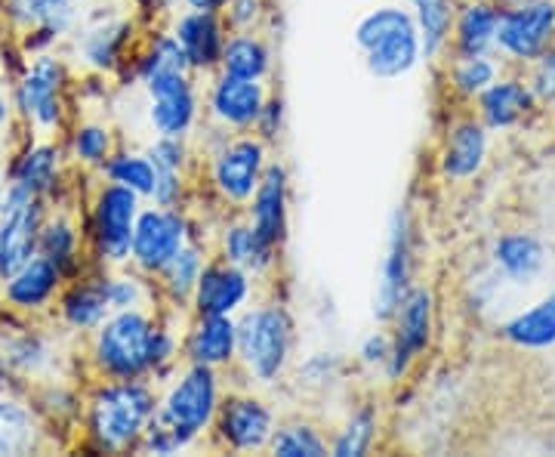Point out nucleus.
I'll list each match as a JSON object with an SVG mask.
<instances>
[{
    "instance_id": "49530a36",
    "label": "nucleus",
    "mask_w": 555,
    "mask_h": 457,
    "mask_svg": "<svg viewBox=\"0 0 555 457\" xmlns=\"http://www.w3.org/2000/svg\"><path fill=\"white\" fill-rule=\"evenodd\" d=\"M389 356H392V331H389V325H379L377 331H371V334H364V338L358 340L352 365L361 375L383 380Z\"/></svg>"
},
{
    "instance_id": "412c9836",
    "label": "nucleus",
    "mask_w": 555,
    "mask_h": 457,
    "mask_svg": "<svg viewBox=\"0 0 555 457\" xmlns=\"http://www.w3.org/2000/svg\"><path fill=\"white\" fill-rule=\"evenodd\" d=\"M47 204L50 201L43 199L0 204V281H7L28 259L38 257L40 226L50 214Z\"/></svg>"
},
{
    "instance_id": "b1692460",
    "label": "nucleus",
    "mask_w": 555,
    "mask_h": 457,
    "mask_svg": "<svg viewBox=\"0 0 555 457\" xmlns=\"http://www.w3.org/2000/svg\"><path fill=\"white\" fill-rule=\"evenodd\" d=\"M214 254L247 269L257 281L272 279L281 263V251L259 239L241 211L235 217L222 219V226L214 232Z\"/></svg>"
},
{
    "instance_id": "dca6fc26",
    "label": "nucleus",
    "mask_w": 555,
    "mask_h": 457,
    "mask_svg": "<svg viewBox=\"0 0 555 457\" xmlns=\"http://www.w3.org/2000/svg\"><path fill=\"white\" fill-rule=\"evenodd\" d=\"M62 186V149L50 140H28L7 164V189L0 204L28 199L50 201Z\"/></svg>"
},
{
    "instance_id": "9d476101",
    "label": "nucleus",
    "mask_w": 555,
    "mask_h": 457,
    "mask_svg": "<svg viewBox=\"0 0 555 457\" xmlns=\"http://www.w3.org/2000/svg\"><path fill=\"white\" fill-rule=\"evenodd\" d=\"M68 65L53 53H38L25 62L16 84H13V105L25 124H31L40 134L60 130L68 118Z\"/></svg>"
},
{
    "instance_id": "473e14b6",
    "label": "nucleus",
    "mask_w": 555,
    "mask_h": 457,
    "mask_svg": "<svg viewBox=\"0 0 555 457\" xmlns=\"http://www.w3.org/2000/svg\"><path fill=\"white\" fill-rule=\"evenodd\" d=\"M83 241L87 236L78 229V223L68 214H47L40 226L38 254L47 257L65 279H78L87 272V257H83Z\"/></svg>"
},
{
    "instance_id": "e433bc0d",
    "label": "nucleus",
    "mask_w": 555,
    "mask_h": 457,
    "mask_svg": "<svg viewBox=\"0 0 555 457\" xmlns=\"http://www.w3.org/2000/svg\"><path fill=\"white\" fill-rule=\"evenodd\" d=\"M40 415L22 398L0 393V457L31 455L40 445Z\"/></svg>"
},
{
    "instance_id": "6e6552de",
    "label": "nucleus",
    "mask_w": 555,
    "mask_h": 457,
    "mask_svg": "<svg viewBox=\"0 0 555 457\" xmlns=\"http://www.w3.org/2000/svg\"><path fill=\"white\" fill-rule=\"evenodd\" d=\"M278 427L275 405L257 386H229L219 405L210 442L229 455H262Z\"/></svg>"
},
{
    "instance_id": "f3484780",
    "label": "nucleus",
    "mask_w": 555,
    "mask_h": 457,
    "mask_svg": "<svg viewBox=\"0 0 555 457\" xmlns=\"http://www.w3.org/2000/svg\"><path fill=\"white\" fill-rule=\"evenodd\" d=\"M257 291V279L247 269L214 254L201 272L189 313L192 316H238L254 303Z\"/></svg>"
},
{
    "instance_id": "09e8293b",
    "label": "nucleus",
    "mask_w": 555,
    "mask_h": 457,
    "mask_svg": "<svg viewBox=\"0 0 555 457\" xmlns=\"http://www.w3.org/2000/svg\"><path fill=\"white\" fill-rule=\"evenodd\" d=\"M192 199H195L192 174H185V170H158L155 174V186H152L149 204H158V207H192Z\"/></svg>"
},
{
    "instance_id": "f8f14e48",
    "label": "nucleus",
    "mask_w": 555,
    "mask_h": 457,
    "mask_svg": "<svg viewBox=\"0 0 555 457\" xmlns=\"http://www.w3.org/2000/svg\"><path fill=\"white\" fill-rule=\"evenodd\" d=\"M416 269V226L411 204H398L386 223V247L377 269V288L371 313L377 325H389V318L398 309L401 297L411 291Z\"/></svg>"
},
{
    "instance_id": "7ed1b4c3",
    "label": "nucleus",
    "mask_w": 555,
    "mask_h": 457,
    "mask_svg": "<svg viewBox=\"0 0 555 457\" xmlns=\"http://www.w3.org/2000/svg\"><path fill=\"white\" fill-rule=\"evenodd\" d=\"M352 43L364 60L367 75L377 80L408 78L426 60L414 13L398 3L367 10L352 28Z\"/></svg>"
},
{
    "instance_id": "4d7b16f0",
    "label": "nucleus",
    "mask_w": 555,
    "mask_h": 457,
    "mask_svg": "<svg viewBox=\"0 0 555 457\" xmlns=\"http://www.w3.org/2000/svg\"><path fill=\"white\" fill-rule=\"evenodd\" d=\"M10 380H13V371H10V365H7V361H3V356H0V393H7Z\"/></svg>"
},
{
    "instance_id": "a211bd4d",
    "label": "nucleus",
    "mask_w": 555,
    "mask_h": 457,
    "mask_svg": "<svg viewBox=\"0 0 555 457\" xmlns=\"http://www.w3.org/2000/svg\"><path fill=\"white\" fill-rule=\"evenodd\" d=\"M269 93H272L269 80H241L217 72L210 75L204 90V118L222 124L235 134H250Z\"/></svg>"
},
{
    "instance_id": "79ce46f5",
    "label": "nucleus",
    "mask_w": 555,
    "mask_h": 457,
    "mask_svg": "<svg viewBox=\"0 0 555 457\" xmlns=\"http://www.w3.org/2000/svg\"><path fill=\"white\" fill-rule=\"evenodd\" d=\"M100 174L105 182H118V186H127V189H133L137 195L149 201L152 195V186H155V164L152 158L145 155V149L137 152V149H115L105 164L100 167Z\"/></svg>"
},
{
    "instance_id": "5701e85b",
    "label": "nucleus",
    "mask_w": 555,
    "mask_h": 457,
    "mask_svg": "<svg viewBox=\"0 0 555 457\" xmlns=\"http://www.w3.org/2000/svg\"><path fill=\"white\" fill-rule=\"evenodd\" d=\"M488 127L478 118H456L448 124L441 149H438V174L448 182H466L481 174L491 140H488Z\"/></svg>"
},
{
    "instance_id": "2eb2a0df",
    "label": "nucleus",
    "mask_w": 555,
    "mask_h": 457,
    "mask_svg": "<svg viewBox=\"0 0 555 457\" xmlns=\"http://www.w3.org/2000/svg\"><path fill=\"white\" fill-rule=\"evenodd\" d=\"M550 43H555V0H521L500 10L496 50L506 60L531 65Z\"/></svg>"
},
{
    "instance_id": "a19ab883",
    "label": "nucleus",
    "mask_w": 555,
    "mask_h": 457,
    "mask_svg": "<svg viewBox=\"0 0 555 457\" xmlns=\"http://www.w3.org/2000/svg\"><path fill=\"white\" fill-rule=\"evenodd\" d=\"M408 10L414 13L416 28L423 35L426 60H436L448 50L451 25L456 16V0H408Z\"/></svg>"
},
{
    "instance_id": "bb28decb",
    "label": "nucleus",
    "mask_w": 555,
    "mask_h": 457,
    "mask_svg": "<svg viewBox=\"0 0 555 457\" xmlns=\"http://www.w3.org/2000/svg\"><path fill=\"white\" fill-rule=\"evenodd\" d=\"M537 109L531 84L521 78H496L476 100V118L488 130H509Z\"/></svg>"
},
{
    "instance_id": "6ab92c4d",
    "label": "nucleus",
    "mask_w": 555,
    "mask_h": 457,
    "mask_svg": "<svg viewBox=\"0 0 555 457\" xmlns=\"http://www.w3.org/2000/svg\"><path fill=\"white\" fill-rule=\"evenodd\" d=\"M241 214L254 226L259 239L284 251V244L291 239V170L284 161H269L254 199L247 201Z\"/></svg>"
},
{
    "instance_id": "13d9d810",
    "label": "nucleus",
    "mask_w": 555,
    "mask_h": 457,
    "mask_svg": "<svg viewBox=\"0 0 555 457\" xmlns=\"http://www.w3.org/2000/svg\"><path fill=\"white\" fill-rule=\"evenodd\" d=\"M3 189H7V167H3V158H0V195H3Z\"/></svg>"
},
{
    "instance_id": "2f4dec72",
    "label": "nucleus",
    "mask_w": 555,
    "mask_h": 457,
    "mask_svg": "<svg viewBox=\"0 0 555 457\" xmlns=\"http://www.w3.org/2000/svg\"><path fill=\"white\" fill-rule=\"evenodd\" d=\"M494 269L513 284H531L546 269V247L531 232H503L491 244Z\"/></svg>"
},
{
    "instance_id": "c9c22d12",
    "label": "nucleus",
    "mask_w": 555,
    "mask_h": 457,
    "mask_svg": "<svg viewBox=\"0 0 555 457\" xmlns=\"http://www.w3.org/2000/svg\"><path fill=\"white\" fill-rule=\"evenodd\" d=\"M0 10L10 20V25H16L22 31H28L35 25H47L60 38H68L78 28V3L75 0H0Z\"/></svg>"
},
{
    "instance_id": "1a4fd4ad",
    "label": "nucleus",
    "mask_w": 555,
    "mask_h": 457,
    "mask_svg": "<svg viewBox=\"0 0 555 457\" xmlns=\"http://www.w3.org/2000/svg\"><path fill=\"white\" fill-rule=\"evenodd\" d=\"M192 239L201 236V219L189 207H158V204H142L130 241V263L137 272L158 279L164 266L177 257L179 251Z\"/></svg>"
},
{
    "instance_id": "4c0bfd02",
    "label": "nucleus",
    "mask_w": 555,
    "mask_h": 457,
    "mask_svg": "<svg viewBox=\"0 0 555 457\" xmlns=\"http://www.w3.org/2000/svg\"><path fill=\"white\" fill-rule=\"evenodd\" d=\"M266 455L275 457H327L331 455V436L327 430L309 415H291L278 418L275 433Z\"/></svg>"
},
{
    "instance_id": "20e7f679",
    "label": "nucleus",
    "mask_w": 555,
    "mask_h": 457,
    "mask_svg": "<svg viewBox=\"0 0 555 457\" xmlns=\"http://www.w3.org/2000/svg\"><path fill=\"white\" fill-rule=\"evenodd\" d=\"M225 390L222 371L182 361L177 375L158 386V420L177 433L185 452H195L210 439Z\"/></svg>"
},
{
    "instance_id": "4468645a",
    "label": "nucleus",
    "mask_w": 555,
    "mask_h": 457,
    "mask_svg": "<svg viewBox=\"0 0 555 457\" xmlns=\"http://www.w3.org/2000/svg\"><path fill=\"white\" fill-rule=\"evenodd\" d=\"M139 43V22L133 16H108L100 13L75 28L78 60L93 75H118L130 62Z\"/></svg>"
},
{
    "instance_id": "cd10ccee",
    "label": "nucleus",
    "mask_w": 555,
    "mask_h": 457,
    "mask_svg": "<svg viewBox=\"0 0 555 457\" xmlns=\"http://www.w3.org/2000/svg\"><path fill=\"white\" fill-rule=\"evenodd\" d=\"M496 25H500V7L491 0H469L456 7L454 25H451V40L448 47L454 56H491L496 50Z\"/></svg>"
},
{
    "instance_id": "6e6d98bb",
    "label": "nucleus",
    "mask_w": 555,
    "mask_h": 457,
    "mask_svg": "<svg viewBox=\"0 0 555 457\" xmlns=\"http://www.w3.org/2000/svg\"><path fill=\"white\" fill-rule=\"evenodd\" d=\"M225 3L229 0H182V7H189V10H210V13H222Z\"/></svg>"
},
{
    "instance_id": "ea45409f",
    "label": "nucleus",
    "mask_w": 555,
    "mask_h": 457,
    "mask_svg": "<svg viewBox=\"0 0 555 457\" xmlns=\"http://www.w3.org/2000/svg\"><path fill=\"white\" fill-rule=\"evenodd\" d=\"M100 281L112 313H120V309H139V306H160L155 279L137 272L133 266L100 269Z\"/></svg>"
},
{
    "instance_id": "37998d69",
    "label": "nucleus",
    "mask_w": 555,
    "mask_h": 457,
    "mask_svg": "<svg viewBox=\"0 0 555 457\" xmlns=\"http://www.w3.org/2000/svg\"><path fill=\"white\" fill-rule=\"evenodd\" d=\"M118 149L115 130L102 120H80L68 137V155L78 161L80 167H96L100 170L105 158Z\"/></svg>"
},
{
    "instance_id": "423d86ee",
    "label": "nucleus",
    "mask_w": 555,
    "mask_h": 457,
    "mask_svg": "<svg viewBox=\"0 0 555 457\" xmlns=\"http://www.w3.org/2000/svg\"><path fill=\"white\" fill-rule=\"evenodd\" d=\"M142 204L145 199L127 186L105 182V179L96 186L93 201L87 207V223H83L87 254L93 266L115 269V266L130 263V241H133Z\"/></svg>"
},
{
    "instance_id": "f257e3e1",
    "label": "nucleus",
    "mask_w": 555,
    "mask_h": 457,
    "mask_svg": "<svg viewBox=\"0 0 555 457\" xmlns=\"http://www.w3.org/2000/svg\"><path fill=\"white\" fill-rule=\"evenodd\" d=\"M158 415V386L142 380H100L83 398V445L96 455L139 452L152 418Z\"/></svg>"
},
{
    "instance_id": "8fccbe9b",
    "label": "nucleus",
    "mask_w": 555,
    "mask_h": 457,
    "mask_svg": "<svg viewBox=\"0 0 555 457\" xmlns=\"http://www.w3.org/2000/svg\"><path fill=\"white\" fill-rule=\"evenodd\" d=\"M269 13H272L269 0H229L222 7V20L229 31H266Z\"/></svg>"
},
{
    "instance_id": "864d4df0",
    "label": "nucleus",
    "mask_w": 555,
    "mask_h": 457,
    "mask_svg": "<svg viewBox=\"0 0 555 457\" xmlns=\"http://www.w3.org/2000/svg\"><path fill=\"white\" fill-rule=\"evenodd\" d=\"M137 3V13L142 20L158 22V20H170L182 7V0H133Z\"/></svg>"
},
{
    "instance_id": "603ef678",
    "label": "nucleus",
    "mask_w": 555,
    "mask_h": 457,
    "mask_svg": "<svg viewBox=\"0 0 555 457\" xmlns=\"http://www.w3.org/2000/svg\"><path fill=\"white\" fill-rule=\"evenodd\" d=\"M531 90H534L537 102H555V43H550L534 62H531Z\"/></svg>"
},
{
    "instance_id": "0eeeda50",
    "label": "nucleus",
    "mask_w": 555,
    "mask_h": 457,
    "mask_svg": "<svg viewBox=\"0 0 555 457\" xmlns=\"http://www.w3.org/2000/svg\"><path fill=\"white\" fill-rule=\"evenodd\" d=\"M272 161V145L250 134H235L222 149L204 158V174H207V189L210 195L229 207V211H244L247 201L254 199L259 179L266 174Z\"/></svg>"
},
{
    "instance_id": "9b49d317",
    "label": "nucleus",
    "mask_w": 555,
    "mask_h": 457,
    "mask_svg": "<svg viewBox=\"0 0 555 457\" xmlns=\"http://www.w3.org/2000/svg\"><path fill=\"white\" fill-rule=\"evenodd\" d=\"M392 331V356L383 371V383L401 386L414 375L416 361L433 350L436 340V294L429 284H411V291L401 297L398 309L389 318Z\"/></svg>"
},
{
    "instance_id": "c03bdc74",
    "label": "nucleus",
    "mask_w": 555,
    "mask_h": 457,
    "mask_svg": "<svg viewBox=\"0 0 555 457\" xmlns=\"http://www.w3.org/2000/svg\"><path fill=\"white\" fill-rule=\"evenodd\" d=\"M500 78V65L491 56H454L448 68V87L451 93L466 102H476L494 80Z\"/></svg>"
},
{
    "instance_id": "39448f33",
    "label": "nucleus",
    "mask_w": 555,
    "mask_h": 457,
    "mask_svg": "<svg viewBox=\"0 0 555 457\" xmlns=\"http://www.w3.org/2000/svg\"><path fill=\"white\" fill-rule=\"evenodd\" d=\"M158 325V306H139L108 313L90 334V368L100 380H142L152 365V334Z\"/></svg>"
},
{
    "instance_id": "f704fd0d",
    "label": "nucleus",
    "mask_w": 555,
    "mask_h": 457,
    "mask_svg": "<svg viewBox=\"0 0 555 457\" xmlns=\"http://www.w3.org/2000/svg\"><path fill=\"white\" fill-rule=\"evenodd\" d=\"M383 436V418L374 402H361L346 411V418L331 433V457H367L374 455Z\"/></svg>"
},
{
    "instance_id": "4be33fe9",
    "label": "nucleus",
    "mask_w": 555,
    "mask_h": 457,
    "mask_svg": "<svg viewBox=\"0 0 555 457\" xmlns=\"http://www.w3.org/2000/svg\"><path fill=\"white\" fill-rule=\"evenodd\" d=\"M182 361L232 371L238 361V318L189 316L182 331Z\"/></svg>"
},
{
    "instance_id": "72a5a7b5",
    "label": "nucleus",
    "mask_w": 555,
    "mask_h": 457,
    "mask_svg": "<svg viewBox=\"0 0 555 457\" xmlns=\"http://www.w3.org/2000/svg\"><path fill=\"white\" fill-rule=\"evenodd\" d=\"M500 338L513 343L518 350L540 353L555 346V288L543 300L531 303L513 318L500 325Z\"/></svg>"
},
{
    "instance_id": "7c9ffc66",
    "label": "nucleus",
    "mask_w": 555,
    "mask_h": 457,
    "mask_svg": "<svg viewBox=\"0 0 555 457\" xmlns=\"http://www.w3.org/2000/svg\"><path fill=\"white\" fill-rule=\"evenodd\" d=\"M219 72L241 80H269L275 72V47L266 31H229Z\"/></svg>"
},
{
    "instance_id": "58836bf2",
    "label": "nucleus",
    "mask_w": 555,
    "mask_h": 457,
    "mask_svg": "<svg viewBox=\"0 0 555 457\" xmlns=\"http://www.w3.org/2000/svg\"><path fill=\"white\" fill-rule=\"evenodd\" d=\"M0 356L10 365L13 378H38L53 365V346L35 328L22 325L20 331L0 334Z\"/></svg>"
},
{
    "instance_id": "a878e982",
    "label": "nucleus",
    "mask_w": 555,
    "mask_h": 457,
    "mask_svg": "<svg viewBox=\"0 0 555 457\" xmlns=\"http://www.w3.org/2000/svg\"><path fill=\"white\" fill-rule=\"evenodd\" d=\"M108 300L102 291L100 266H93L90 272H83L78 279L65 281L60 294V318L68 331L78 334H93L102 321L108 318Z\"/></svg>"
},
{
    "instance_id": "3c124183",
    "label": "nucleus",
    "mask_w": 555,
    "mask_h": 457,
    "mask_svg": "<svg viewBox=\"0 0 555 457\" xmlns=\"http://www.w3.org/2000/svg\"><path fill=\"white\" fill-rule=\"evenodd\" d=\"M284 127H287V102H284L281 93L272 90L266 105H262V112H259L257 124H254V134H257L262 142L275 145V142L284 137Z\"/></svg>"
},
{
    "instance_id": "5fc2aeb1",
    "label": "nucleus",
    "mask_w": 555,
    "mask_h": 457,
    "mask_svg": "<svg viewBox=\"0 0 555 457\" xmlns=\"http://www.w3.org/2000/svg\"><path fill=\"white\" fill-rule=\"evenodd\" d=\"M13 115H16L13 97H3V93H0V137H3V130L13 124Z\"/></svg>"
},
{
    "instance_id": "c85d7f7f",
    "label": "nucleus",
    "mask_w": 555,
    "mask_h": 457,
    "mask_svg": "<svg viewBox=\"0 0 555 457\" xmlns=\"http://www.w3.org/2000/svg\"><path fill=\"white\" fill-rule=\"evenodd\" d=\"M210 257H214V247L207 241H189L177 257L164 266V272H160L158 279H155L160 306H173V309H185L189 313L192 294H195L201 272H204V266H207Z\"/></svg>"
},
{
    "instance_id": "ddd939ff",
    "label": "nucleus",
    "mask_w": 555,
    "mask_h": 457,
    "mask_svg": "<svg viewBox=\"0 0 555 457\" xmlns=\"http://www.w3.org/2000/svg\"><path fill=\"white\" fill-rule=\"evenodd\" d=\"M192 72H164L142 84L145 120L155 137H185L198 130L204 118V90Z\"/></svg>"
},
{
    "instance_id": "f03ea898",
    "label": "nucleus",
    "mask_w": 555,
    "mask_h": 457,
    "mask_svg": "<svg viewBox=\"0 0 555 457\" xmlns=\"http://www.w3.org/2000/svg\"><path fill=\"white\" fill-rule=\"evenodd\" d=\"M238 386H278L297 361V316L281 297L257 300L238 313Z\"/></svg>"
},
{
    "instance_id": "de8ad7c7",
    "label": "nucleus",
    "mask_w": 555,
    "mask_h": 457,
    "mask_svg": "<svg viewBox=\"0 0 555 457\" xmlns=\"http://www.w3.org/2000/svg\"><path fill=\"white\" fill-rule=\"evenodd\" d=\"M145 155L152 158L155 170H185L195 174V145L185 137H152L145 145Z\"/></svg>"
},
{
    "instance_id": "a18cd8bd",
    "label": "nucleus",
    "mask_w": 555,
    "mask_h": 457,
    "mask_svg": "<svg viewBox=\"0 0 555 457\" xmlns=\"http://www.w3.org/2000/svg\"><path fill=\"white\" fill-rule=\"evenodd\" d=\"M38 411L40 418L53 420V423H60V427H68V430H75L80 420H83V398L75 393V390H68V386H60V383H50V386H43L38 396Z\"/></svg>"
},
{
    "instance_id": "c756f323",
    "label": "nucleus",
    "mask_w": 555,
    "mask_h": 457,
    "mask_svg": "<svg viewBox=\"0 0 555 457\" xmlns=\"http://www.w3.org/2000/svg\"><path fill=\"white\" fill-rule=\"evenodd\" d=\"M356 375V365L337 350H318L294 361L291 380L306 398H334Z\"/></svg>"
},
{
    "instance_id": "aec40b11",
    "label": "nucleus",
    "mask_w": 555,
    "mask_h": 457,
    "mask_svg": "<svg viewBox=\"0 0 555 457\" xmlns=\"http://www.w3.org/2000/svg\"><path fill=\"white\" fill-rule=\"evenodd\" d=\"M170 31L179 40L185 60H189V72L195 78H210L219 72V60H222V47L229 38V25L222 20V13H210V10H189L182 7L170 16Z\"/></svg>"
},
{
    "instance_id": "393cba45",
    "label": "nucleus",
    "mask_w": 555,
    "mask_h": 457,
    "mask_svg": "<svg viewBox=\"0 0 555 457\" xmlns=\"http://www.w3.org/2000/svg\"><path fill=\"white\" fill-rule=\"evenodd\" d=\"M65 276L47 257H31L20 272H13L3 281V300L13 313L22 316H35L43 313L47 306H53V300H60L65 288Z\"/></svg>"
}]
</instances>
